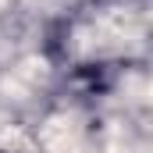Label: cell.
Returning a JSON list of instances; mask_svg holds the SVG:
<instances>
[{
    "label": "cell",
    "mask_w": 153,
    "mask_h": 153,
    "mask_svg": "<svg viewBox=\"0 0 153 153\" xmlns=\"http://www.w3.org/2000/svg\"><path fill=\"white\" fill-rule=\"evenodd\" d=\"M0 153H11V150H0Z\"/></svg>",
    "instance_id": "cell-1"
}]
</instances>
